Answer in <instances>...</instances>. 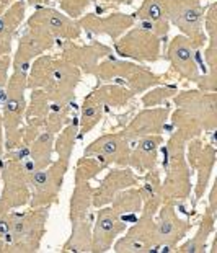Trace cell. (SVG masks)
I'll list each match as a JSON object with an SVG mask.
<instances>
[{
	"label": "cell",
	"mask_w": 217,
	"mask_h": 253,
	"mask_svg": "<svg viewBox=\"0 0 217 253\" xmlns=\"http://www.w3.org/2000/svg\"><path fill=\"white\" fill-rule=\"evenodd\" d=\"M216 219L217 216L214 212H211L209 209H206L201 224L191 239L186 240L181 245H176L175 249L178 253H203L208 250V240L209 237L216 232Z\"/></svg>",
	"instance_id": "cell-29"
},
{
	"label": "cell",
	"mask_w": 217,
	"mask_h": 253,
	"mask_svg": "<svg viewBox=\"0 0 217 253\" xmlns=\"http://www.w3.org/2000/svg\"><path fill=\"white\" fill-rule=\"evenodd\" d=\"M139 176L135 171L129 167H118V169H111L106 173V176L100 181V185L93 188V198H91V206L93 208H103L108 206L113 198H115L119 191L126 190V188L137 186Z\"/></svg>",
	"instance_id": "cell-18"
},
{
	"label": "cell",
	"mask_w": 217,
	"mask_h": 253,
	"mask_svg": "<svg viewBox=\"0 0 217 253\" xmlns=\"http://www.w3.org/2000/svg\"><path fill=\"white\" fill-rule=\"evenodd\" d=\"M80 28L90 35H106L113 41L123 36L135 23V17L124 13H110L106 17H98L96 13H87L77 20Z\"/></svg>",
	"instance_id": "cell-22"
},
{
	"label": "cell",
	"mask_w": 217,
	"mask_h": 253,
	"mask_svg": "<svg viewBox=\"0 0 217 253\" xmlns=\"http://www.w3.org/2000/svg\"><path fill=\"white\" fill-rule=\"evenodd\" d=\"M129 154H131V142L124 137L123 132H106L95 139L90 145H87L84 155H96L103 159L108 165L128 167Z\"/></svg>",
	"instance_id": "cell-16"
},
{
	"label": "cell",
	"mask_w": 217,
	"mask_h": 253,
	"mask_svg": "<svg viewBox=\"0 0 217 253\" xmlns=\"http://www.w3.org/2000/svg\"><path fill=\"white\" fill-rule=\"evenodd\" d=\"M49 217L47 208H31V211H15L12 225L5 234L0 253H30L38 252L46 234V222Z\"/></svg>",
	"instance_id": "cell-3"
},
{
	"label": "cell",
	"mask_w": 217,
	"mask_h": 253,
	"mask_svg": "<svg viewBox=\"0 0 217 253\" xmlns=\"http://www.w3.org/2000/svg\"><path fill=\"white\" fill-rule=\"evenodd\" d=\"M106 3H111V5H131L134 0H103Z\"/></svg>",
	"instance_id": "cell-44"
},
{
	"label": "cell",
	"mask_w": 217,
	"mask_h": 253,
	"mask_svg": "<svg viewBox=\"0 0 217 253\" xmlns=\"http://www.w3.org/2000/svg\"><path fill=\"white\" fill-rule=\"evenodd\" d=\"M93 93L98 96V100L101 101L106 108H121L132 98V93L129 91L124 85H101L100 88L93 90Z\"/></svg>",
	"instance_id": "cell-35"
},
{
	"label": "cell",
	"mask_w": 217,
	"mask_h": 253,
	"mask_svg": "<svg viewBox=\"0 0 217 253\" xmlns=\"http://www.w3.org/2000/svg\"><path fill=\"white\" fill-rule=\"evenodd\" d=\"M170 120H172V125H173V131L180 132L181 136L186 139V142L191 141V139H194V137H199L201 134L204 132L203 126H201L199 123L189 115V113H186L181 108L173 111Z\"/></svg>",
	"instance_id": "cell-36"
},
{
	"label": "cell",
	"mask_w": 217,
	"mask_h": 253,
	"mask_svg": "<svg viewBox=\"0 0 217 253\" xmlns=\"http://www.w3.org/2000/svg\"><path fill=\"white\" fill-rule=\"evenodd\" d=\"M128 229V224L121 220L111 206L98 208L95 224L91 225V252L105 253L113 249V244Z\"/></svg>",
	"instance_id": "cell-15"
},
{
	"label": "cell",
	"mask_w": 217,
	"mask_h": 253,
	"mask_svg": "<svg viewBox=\"0 0 217 253\" xmlns=\"http://www.w3.org/2000/svg\"><path fill=\"white\" fill-rule=\"evenodd\" d=\"M28 66L13 67L12 77L7 80V91H5V103L2 108L3 121V147L15 150L21 145L23 139V126L21 121L25 118L26 110V77H28Z\"/></svg>",
	"instance_id": "cell-4"
},
{
	"label": "cell",
	"mask_w": 217,
	"mask_h": 253,
	"mask_svg": "<svg viewBox=\"0 0 217 253\" xmlns=\"http://www.w3.org/2000/svg\"><path fill=\"white\" fill-rule=\"evenodd\" d=\"M184 157L189 165V169L196 171V185H194V206L203 199L206 190H208L213 171L217 160V150L213 142H206L204 139L194 137L186 142Z\"/></svg>",
	"instance_id": "cell-9"
},
{
	"label": "cell",
	"mask_w": 217,
	"mask_h": 253,
	"mask_svg": "<svg viewBox=\"0 0 217 253\" xmlns=\"http://www.w3.org/2000/svg\"><path fill=\"white\" fill-rule=\"evenodd\" d=\"M82 77V72L79 71L74 64H70L64 59L54 57L49 75L46 79V84L43 90L47 95L51 103L56 105H67L72 103L74 91Z\"/></svg>",
	"instance_id": "cell-10"
},
{
	"label": "cell",
	"mask_w": 217,
	"mask_h": 253,
	"mask_svg": "<svg viewBox=\"0 0 217 253\" xmlns=\"http://www.w3.org/2000/svg\"><path fill=\"white\" fill-rule=\"evenodd\" d=\"M186 139L180 132L172 131L164 149L165 180L162 181V201L175 204L191 196V169L184 157ZM162 203V204H164Z\"/></svg>",
	"instance_id": "cell-2"
},
{
	"label": "cell",
	"mask_w": 217,
	"mask_h": 253,
	"mask_svg": "<svg viewBox=\"0 0 217 253\" xmlns=\"http://www.w3.org/2000/svg\"><path fill=\"white\" fill-rule=\"evenodd\" d=\"M203 26L208 33L206 42L208 47L204 51V62L208 64V72H204L198 80V87L203 91H216L217 90V41H216V30H217V3L213 2L206 8Z\"/></svg>",
	"instance_id": "cell-19"
},
{
	"label": "cell",
	"mask_w": 217,
	"mask_h": 253,
	"mask_svg": "<svg viewBox=\"0 0 217 253\" xmlns=\"http://www.w3.org/2000/svg\"><path fill=\"white\" fill-rule=\"evenodd\" d=\"M168 118H170V108L168 106L167 108H145L137 113L121 132L132 144L139 137L160 134L167 126Z\"/></svg>",
	"instance_id": "cell-23"
},
{
	"label": "cell",
	"mask_w": 217,
	"mask_h": 253,
	"mask_svg": "<svg viewBox=\"0 0 217 253\" xmlns=\"http://www.w3.org/2000/svg\"><path fill=\"white\" fill-rule=\"evenodd\" d=\"M111 54V47L103 42H91L87 46H77L72 41L62 42V59L74 64L80 72L95 75L101 59Z\"/></svg>",
	"instance_id": "cell-20"
},
{
	"label": "cell",
	"mask_w": 217,
	"mask_h": 253,
	"mask_svg": "<svg viewBox=\"0 0 217 253\" xmlns=\"http://www.w3.org/2000/svg\"><path fill=\"white\" fill-rule=\"evenodd\" d=\"M74 185L72 196H70V222L88 214L91 198H93V186L90 185V181H74Z\"/></svg>",
	"instance_id": "cell-33"
},
{
	"label": "cell",
	"mask_w": 217,
	"mask_h": 253,
	"mask_svg": "<svg viewBox=\"0 0 217 253\" xmlns=\"http://www.w3.org/2000/svg\"><path fill=\"white\" fill-rule=\"evenodd\" d=\"M33 165L28 159V150H8L5 159L0 160V176L3 190L0 195V216L30 204L31 190L30 178L33 175Z\"/></svg>",
	"instance_id": "cell-1"
},
{
	"label": "cell",
	"mask_w": 217,
	"mask_h": 253,
	"mask_svg": "<svg viewBox=\"0 0 217 253\" xmlns=\"http://www.w3.org/2000/svg\"><path fill=\"white\" fill-rule=\"evenodd\" d=\"M155 250L165 249V252L173 250L188 235L193 224L183 220L175 211V204L164 203L155 214Z\"/></svg>",
	"instance_id": "cell-11"
},
{
	"label": "cell",
	"mask_w": 217,
	"mask_h": 253,
	"mask_svg": "<svg viewBox=\"0 0 217 253\" xmlns=\"http://www.w3.org/2000/svg\"><path fill=\"white\" fill-rule=\"evenodd\" d=\"M47 0H28V5H38V3H44Z\"/></svg>",
	"instance_id": "cell-45"
},
{
	"label": "cell",
	"mask_w": 217,
	"mask_h": 253,
	"mask_svg": "<svg viewBox=\"0 0 217 253\" xmlns=\"http://www.w3.org/2000/svg\"><path fill=\"white\" fill-rule=\"evenodd\" d=\"M155 217L139 214L132 225L124 230L123 237H118L113 244V250L118 253H145L155 252Z\"/></svg>",
	"instance_id": "cell-13"
},
{
	"label": "cell",
	"mask_w": 217,
	"mask_h": 253,
	"mask_svg": "<svg viewBox=\"0 0 217 253\" xmlns=\"http://www.w3.org/2000/svg\"><path fill=\"white\" fill-rule=\"evenodd\" d=\"M10 64H12V59H10L8 54H0V88H2L8 80Z\"/></svg>",
	"instance_id": "cell-40"
},
{
	"label": "cell",
	"mask_w": 217,
	"mask_h": 253,
	"mask_svg": "<svg viewBox=\"0 0 217 253\" xmlns=\"http://www.w3.org/2000/svg\"><path fill=\"white\" fill-rule=\"evenodd\" d=\"M25 7L23 0H15L0 15V54H10L13 35L25 18Z\"/></svg>",
	"instance_id": "cell-25"
},
{
	"label": "cell",
	"mask_w": 217,
	"mask_h": 253,
	"mask_svg": "<svg viewBox=\"0 0 217 253\" xmlns=\"http://www.w3.org/2000/svg\"><path fill=\"white\" fill-rule=\"evenodd\" d=\"M64 253H82L91 252V217L85 214L84 217L72 220V234L62 245Z\"/></svg>",
	"instance_id": "cell-30"
},
{
	"label": "cell",
	"mask_w": 217,
	"mask_h": 253,
	"mask_svg": "<svg viewBox=\"0 0 217 253\" xmlns=\"http://www.w3.org/2000/svg\"><path fill=\"white\" fill-rule=\"evenodd\" d=\"M165 2L167 0H144L137 10V20L140 25L147 26L159 38L167 36L170 30V21L165 13Z\"/></svg>",
	"instance_id": "cell-26"
},
{
	"label": "cell",
	"mask_w": 217,
	"mask_h": 253,
	"mask_svg": "<svg viewBox=\"0 0 217 253\" xmlns=\"http://www.w3.org/2000/svg\"><path fill=\"white\" fill-rule=\"evenodd\" d=\"M216 191H217V188H216V181H214L213 183V188H211V193H209V206H208V209L217 216V198H216Z\"/></svg>",
	"instance_id": "cell-42"
},
{
	"label": "cell",
	"mask_w": 217,
	"mask_h": 253,
	"mask_svg": "<svg viewBox=\"0 0 217 253\" xmlns=\"http://www.w3.org/2000/svg\"><path fill=\"white\" fill-rule=\"evenodd\" d=\"M54 139L56 134L49 131H43L28 147V159L33 165L35 171L46 169L52 162V152H54Z\"/></svg>",
	"instance_id": "cell-31"
},
{
	"label": "cell",
	"mask_w": 217,
	"mask_h": 253,
	"mask_svg": "<svg viewBox=\"0 0 217 253\" xmlns=\"http://www.w3.org/2000/svg\"><path fill=\"white\" fill-rule=\"evenodd\" d=\"M77 139H79V121H69L56 134V139H54V152L57 154V159L69 160L70 162Z\"/></svg>",
	"instance_id": "cell-34"
},
{
	"label": "cell",
	"mask_w": 217,
	"mask_h": 253,
	"mask_svg": "<svg viewBox=\"0 0 217 253\" xmlns=\"http://www.w3.org/2000/svg\"><path fill=\"white\" fill-rule=\"evenodd\" d=\"M167 59L170 61L172 71L180 79L188 80V82H198L203 75L198 61V49L186 36L176 35L173 38L168 44Z\"/></svg>",
	"instance_id": "cell-14"
},
{
	"label": "cell",
	"mask_w": 217,
	"mask_h": 253,
	"mask_svg": "<svg viewBox=\"0 0 217 253\" xmlns=\"http://www.w3.org/2000/svg\"><path fill=\"white\" fill-rule=\"evenodd\" d=\"M116 54L139 62H155L160 56V38L147 26L129 28L128 33L119 36L115 42Z\"/></svg>",
	"instance_id": "cell-8"
},
{
	"label": "cell",
	"mask_w": 217,
	"mask_h": 253,
	"mask_svg": "<svg viewBox=\"0 0 217 253\" xmlns=\"http://www.w3.org/2000/svg\"><path fill=\"white\" fill-rule=\"evenodd\" d=\"M135 144L131 145V154H129L128 167L139 173H147V171L157 169L159 162V150L164 142V137L160 134H150V136L139 137Z\"/></svg>",
	"instance_id": "cell-24"
},
{
	"label": "cell",
	"mask_w": 217,
	"mask_h": 253,
	"mask_svg": "<svg viewBox=\"0 0 217 253\" xmlns=\"http://www.w3.org/2000/svg\"><path fill=\"white\" fill-rule=\"evenodd\" d=\"M56 2L61 5L62 12L67 15V17L77 20L84 15L85 8L93 2V0H56Z\"/></svg>",
	"instance_id": "cell-39"
},
{
	"label": "cell",
	"mask_w": 217,
	"mask_h": 253,
	"mask_svg": "<svg viewBox=\"0 0 217 253\" xmlns=\"http://www.w3.org/2000/svg\"><path fill=\"white\" fill-rule=\"evenodd\" d=\"M108 165L105 160L96 157V155H84L82 159L77 160L74 171V181H91L100 175V171L106 170Z\"/></svg>",
	"instance_id": "cell-37"
},
{
	"label": "cell",
	"mask_w": 217,
	"mask_h": 253,
	"mask_svg": "<svg viewBox=\"0 0 217 253\" xmlns=\"http://www.w3.org/2000/svg\"><path fill=\"white\" fill-rule=\"evenodd\" d=\"M0 155H3V121L0 115Z\"/></svg>",
	"instance_id": "cell-43"
},
{
	"label": "cell",
	"mask_w": 217,
	"mask_h": 253,
	"mask_svg": "<svg viewBox=\"0 0 217 253\" xmlns=\"http://www.w3.org/2000/svg\"><path fill=\"white\" fill-rule=\"evenodd\" d=\"M178 108L189 113L201 126L204 132H214L217 127V95L216 91L188 90L175 96Z\"/></svg>",
	"instance_id": "cell-12"
},
{
	"label": "cell",
	"mask_w": 217,
	"mask_h": 253,
	"mask_svg": "<svg viewBox=\"0 0 217 253\" xmlns=\"http://www.w3.org/2000/svg\"><path fill=\"white\" fill-rule=\"evenodd\" d=\"M26 25L40 26L46 30L47 33L52 35L56 40L72 41L80 36L82 28L79 26L77 20L67 17L66 13H61L54 8H40L31 15L26 21Z\"/></svg>",
	"instance_id": "cell-17"
},
{
	"label": "cell",
	"mask_w": 217,
	"mask_h": 253,
	"mask_svg": "<svg viewBox=\"0 0 217 253\" xmlns=\"http://www.w3.org/2000/svg\"><path fill=\"white\" fill-rule=\"evenodd\" d=\"M69 160L57 159L56 162H51L46 169L33 171L30 178L31 190V208H47L51 209L52 204L59 201V193L62 190L64 176L69 170Z\"/></svg>",
	"instance_id": "cell-7"
},
{
	"label": "cell",
	"mask_w": 217,
	"mask_h": 253,
	"mask_svg": "<svg viewBox=\"0 0 217 253\" xmlns=\"http://www.w3.org/2000/svg\"><path fill=\"white\" fill-rule=\"evenodd\" d=\"M54 41H56V38L47 33L46 30L40 28V26L26 25V30L20 36L17 52H15L13 67L30 66L33 59L40 57L44 51L51 49Z\"/></svg>",
	"instance_id": "cell-21"
},
{
	"label": "cell",
	"mask_w": 217,
	"mask_h": 253,
	"mask_svg": "<svg viewBox=\"0 0 217 253\" xmlns=\"http://www.w3.org/2000/svg\"><path fill=\"white\" fill-rule=\"evenodd\" d=\"M111 209L116 212V216L124 220L128 225L132 224L135 219L139 217L140 211H142V196H140V190L137 186L126 188V190L119 191L118 195L113 198Z\"/></svg>",
	"instance_id": "cell-27"
},
{
	"label": "cell",
	"mask_w": 217,
	"mask_h": 253,
	"mask_svg": "<svg viewBox=\"0 0 217 253\" xmlns=\"http://www.w3.org/2000/svg\"><path fill=\"white\" fill-rule=\"evenodd\" d=\"M176 93H178L176 85H164V87L152 88L142 96V105L145 106V108H152V106L165 103L168 98L175 96Z\"/></svg>",
	"instance_id": "cell-38"
},
{
	"label": "cell",
	"mask_w": 217,
	"mask_h": 253,
	"mask_svg": "<svg viewBox=\"0 0 217 253\" xmlns=\"http://www.w3.org/2000/svg\"><path fill=\"white\" fill-rule=\"evenodd\" d=\"M0 160H2V155H0Z\"/></svg>",
	"instance_id": "cell-47"
},
{
	"label": "cell",
	"mask_w": 217,
	"mask_h": 253,
	"mask_svg": "<svg viewBox=\"0 0 217 253\" xmlns=\"http://www.w3.org/2000/svg\"><path fill=\"white\" fill-rule=\"evenodd\" d=\"M165 13L170 25L180 28L183 36L191 40L196 49L206 44V33L203 31L206 8L203 0H167Z\"/></svg>",
	"instance_id": "cell-6"
},
{
	"label": "cell",
	"mask_w": 217,
	"mask_h": 253,
	"mask_svg": "<svg viewBox=\"0 0 217 253\" xmlns=\"http://www.w3.org/2000/svg\"><path fill=\"white\" fill-rule=\"evenodd\" d=\"M7 7H8V5H3V3H0V15H2V12H3V10L7 8Z\"/></svg>",
	"instance_id": "cell-46"
},
{
	"label": "cell",
	"mask_w": 217,
	"mask_h": 253,
	"mask_svg": "<svg viewBox=\"0 0 217 253\" xmlns=\"http://www.w3.org/2000/svg\"><path fill=\"white\" fill-rule=\"evenodd\" d=\"M105 111H106V106L103 105L98 100V96L91 91L82 105V113H80V121H79V137L87 136L91 129L98 125L103 120Z\"/></svg>",
	"instance_id": "cell-32"
},
{
	"label": "cell",
	"mask_w": 217,
	"mask_h": 253,
	"mask_svg": "<svg viewBox=\"0 0 217 253\" xmlns=\"http://www.w3.org/2000/svg\"><path fill=\"white\" fill-rule=\"evenodd\" d=\"M142 186L140 190V196H142V211L140 214H147V216H154L162 206V178L160 171L154 169L144 173Z\"/></svg>",
	"instance_id": "cell-28"
},
{
	"label": "cell",
	"mask_w": 217,
	"mask_h": 253,
	"mask_svg": "<svg viewBox=\"0 0 217 253\" xmlns=\"http://www.w3.org/2000/svg\"><path fill=\"white\" fill-rule=\"evenodd\" d=\"M13 214H15V211H10V212H5V214H2V216H0V244H2L5 234L8 232L10 225H12Z\"/></svg>",
	"instance_id": "cell-41"
},
{
	"label": "cell",
	"mask_w": 217,
	"mask_h": 253,
	"mask_svg": "<svg viewBox=\"0 0 217 253\" xmlns=\"http://www.w3.org/2000/svg\"><path fill=\"white\" fill-rule=\"evenodd\" d=\"M96 79L103 82H111V80H121L123 85L126 87L132 95L142 93L152 87L164 84L162 75L152 74L149 69L140 67L137 64L126 62V61H116V59L106 57L96 67Z\"/></svg>",
	"instance_id": "cell-5"
}]
</instances>
